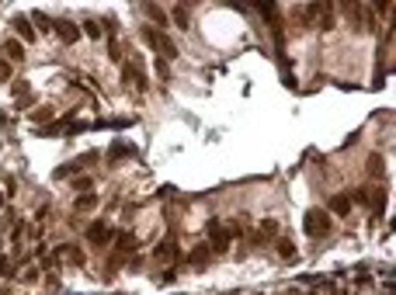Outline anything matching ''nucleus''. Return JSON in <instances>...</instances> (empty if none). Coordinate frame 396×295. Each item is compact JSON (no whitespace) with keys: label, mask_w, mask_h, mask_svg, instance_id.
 <instances>
[{"label":"nucleus","mask_w":396,"mask_h":295,"mask_svg":"<svg viewBox=\"0 0 396 295\" xmlns=\"http://www.w3.org/2000/svg\"><path fill=\"white\" fill-rule=\"evenodd\" d=\"M125 80H129V83H136L139 91H146V77L139 73L136 66H125Z\"/></svg>","instance_id":"19"},{"label":"nucleus","mask_w":396,"mask_h":295,"mask_svg":"<svg viewBox=\"0 0 396 295\" xmlns=\"http://www.w3.org/2000/svg\"><path fill=\"white\" fill-rule=\"evenodd\" d=\"M275 233H278V222H275V219H261V226H258V233L250 236V243L264 247L268 240H275Z\"/></svg>","instance_id":"5"},{"label":"nucleus","mask_w":396,"mask_h":295,"mask_svg":"<svg viewBox=\"0 0 396 295\" xmlns=\"http://www.w3.org/2000/svg\"><path fill=\"white\" fill-rule=\"evenodd\" d=\"M83 35H87V39H101L104 32H101V24L94 18H87V21H83Z\"/></svg>","instance_id":"20"},{"label":"nucleus","mask_w":396,"mask_h":295,"mask_svg":"<svg viewBox=\"0 0 396 295\" xmlns=\"http://www.w3.org/2000/svg\"><path fill=\"white\" fill-rule=\"evenodd\" d=\"M32 21H35V24H39V32H52V21L45 18V14H42V11H35V14H32Z\"/></svg>","instance_id":"23"},{"label":"nucleus","mask_w":396,"mask_h":295,"mask_svg":"<svg viewBox=\"0 0 396 295\" xmlns=\"http://www.w3.org/2000/svg\"><path fill=\"white\" fill-rule=\"evenodd\" d=\"M4 201H7V195H4V191H0V209H4Z\"/></svg>","instance_id":"30"},{"label":"nucleus","mask_w":396,"mask_h":295,"mask_svg":"<svg viewBox=\"0 0 396 295\" xmlns=\"http://www.w3.org/2000/svg\"><path fill=\"white\" fill-rule=\"evenodd\" d=\"M52 32H56V35H60V42H66V45L80 42V28L73 24V21H52Z\"/></svg>","instance_id":"4"},{"label":"nucleus","mask_w":396,"mask_h":295,"mask_svg":"<svg viewBox=\"0 0 396 295\" xmlns=\"http://www.w3.org/2000/svg\"><path fill=\"white\" fill-rule=\"evenodd\" d=\"M386 201H389V198H386V188L369 191V205H372V212H376V216H382V212H386Z\"/></svg>","instance_id":"13"},{"label":"nucleus","mask_w":396,"mask_h":295,"mask_svg":"<svg viewBox=\"0 0 396 295\" xmlns=\"http://www.w3.org/2000/svg\"><path fill=\"white\" fill-rule=\"evenodd\" d=\"M125 157H136V146H132V142H125V139L111 142V150H108V160H111V163H119V160H125Z\"/></svg>","instance_id":"7"},{"label":"nucleus","mask_w":396,"mask_h":295,"mask_svg":"<svg viewBox=\"0 0 396 295\" xmlns=\"http://www.w3.org/2000/svg\"><path fill=\"white\" fill-rule=\"evenodd\" d=\"M132 247H139V236L136 233H119L115 236V254H129V250H132Z\"/></svg>","instance_id":"10"},{"label":"nucleus","mask_w":396,"mask_h":295,"mask_svg":"<svg viewBox=\"0 0 396 295\" xmlns=\"http://www.w3.org/2000/svg\"><path fill=\"white\" fill-rule=\"evenodd\" d=\"M171 18H174L178 28H188V7H174V11H171Z\"/></svg>","instance_id":"21"},{"label":"nucleus","mask_w":396,"mask_h":295,"mask_svg":"<svg viewBox=\"0 0 396 295\" xmlns=\"http://www.w3.org/2000/svg\"><path fill=\"white\" fill-rule=\"evenodd\" d=\"M73 209H77V212H94V209H98V195H77Z\"/></svg>","instance_id":"16"},{"label":"nucleus","mask_w":396,"mask_h":295,"mask_svg":"<svg viewBox=\"0 0 396 295\" xmlns=\"http://www.w3.org/2000/svg\"><path fill=\"white\" fill-rule=\"evenodd\" d=\"M209 257H212V250H209L205 243H198L195 250H191V257H188V264H195V268H205V264H209Z\"/></svg>","instance_id":"14"},{"label":"nucleus","mask_w":396,"mask_h":295,"mask_svg":"<svg viewBox=\"0 0 396 295\" xmlns=\"http://www.w3.org/2000/svg\"><path fill=\"white\" fill-rule=\"evenodd\" d=\"M157 77H160V80L171 77V66H167V59H157Z\"/></svg>","instance_id":"26"},{"label":"nucleus","mask_w":396,"mask_h":295,"mask_svg":"<svg viewBox=\"0 0 396 295\" xmlns=\"http://www.w3.org/2000/svg\"><path fill=\"white\" fill-rule=\"evenodd\" d=\"M14 32H18L21 39H24V45H32L35 42V28H32V18H24V14H14Z\"/></svg>","instance_id":"6"},{"label":"nucleus","mask_w":396,"mask_h":295,"mask_svg":"<svg viewBox=\"0 0 396 295\" xmlns=\"http://www.w3.org/2000/svg\"><path fill=\"white\" fill-rule=\"evenodd\" d=\"M146 14H150L153 21H160V24H167V14H163L160 7H153V4H146Z\"/></svg>","instance_id":"25"},{"label":"nucleus","mask_w":396,"mask_h":295,"mask_svg":"<svg viewBox=\"0 0 396 295\" xmlns=\"http://www.w3.org/2000/svg\"><path fill=\"white\" fill-rule=\"evenodd\" d=\"M153 257H157V260H163V264H171V260L178 257V243H174V240H160L157 250H153Z\"/></svg>","instance_id":"9"},{"label":"nucleus","mask_w":396,"mask_h":295,"mask_svg":"<svg viewBox=\"0 0 396 295\" xmlns=\"http://www.w3.org/2000/svg\"><path fill=\"white\" fill-rule=\"evenodd\" d=\"M4 52H7V63H21V59H24V45H21V42H4Z\"/></svg>","instance_id":"15"},{"label":"nucleus","mask_w":396,"mask_h":295,"mask_svg":"<svg viewBox=\"0 0 396 295\" xmlns=\"http://www.w3.org/2000/svg\"><path fill=\"white\" fill-rule=\"evenodd\" d=\"M327 212H334V216H348L351 212V198H348V191H341V195L330 198V209Z\"/></svg>","instance_id":"11"},{"label":"nucleus","mask_w":396,"mask_h":295,"mask_svg":"<svg viewBox=\"0 0 396 295\" xmlns=\"http://www.w3.org/2000/svg\"><path fill=\"white\" fill-rule=\"evenodd\" d=\"M320 11H323V4H306V7H299L296 14H299V21H302V24H317Z\"/></svg>","instance_id":"12"},{"label":"nucleus","mask_w":396,"mask_h":295,"mask_svg":"<svg viewBox=\"0 0 396 295\" xmlns=\"http://www.w3.org/2000/svg\"><path fill=\"white\" fill-rule=\"evenodd\" d=\"M278 257L281 260H296V243L292 240H278Z\"/></svg>","instance_id":"17"},{"label":"nucleus","mask_w":396,"mask_h":295,"mask_svg":"<svg viewBox=\"0 0 396 295\" xmlns=\"http://www.w3.org/2000/svg\"><path fill=\"white\" fill-rule=\"evenodd\" d=\"M369 174H372V177H382V157H379V153H372V157H369Z\"/></svg>","instance_id":"22"},{"label":"nucleus","mask_w":396,"mask_h":295,"mask_svg":"<svg viewBox=\"0 0 396 295\" xmlns=\"http://www.w3.org/2000/svg\"><path fill=\"white\" fill-rule=\"evenodd\" d=\"M73 188L83 191V195H91V191H94V181H91V177H77V181H73Z\"/></svg>","instance_id":"24"},{"label":"nucleus","mask_w":396,"mask_h":295,"mask_svg":"<svg viewBox=\"0 0 396 295\" xmlns=\"http://www.w3.org/2000/svg\"><path fill=\"white\" fill-rule=\"evenodd\" d=\"M171 281H178V275H174V271H163V275H160V285H171Z\"/></svg>","instance_id":"29"},{"label":"nucleus","mask_w":396,"mask_h":295,"mask_svg":"<svg viewBox=\"0 0 396 295\" xmlns=\"http://www.w3.org/2000/svg\"><path fill=\"white\" fill-rule=\"evenodd\" d=\"M302 229H306V236H327L330 233V212L327 209H309L306 216H302Z\"/></svg>","instance_id":"1"},{"label":"nucleus","mask_w":396,"mask_h":295,"mask_svg":"<svg viewBox=\"0 0 396 295\" xmlns=\"http://www.w3.org/2000/svg\"><path fill=\"white\" fill-rule=\"evenodd\" d=\"M108 52H111V59L119 63V59H122V45H119V42H115V39H111V42H108Z\"/></svg>","instance_id":"27"},{"label":"nucleus","mask_w":396,"mask_h":295,"mask_svg":"<svg viewBox=\"0 0 396 295\" xmlns=\"http://www.w3.org/2000/svg\"><path fill=\"white\" fill-rule=\"evenodd\" d=\"M157 49H160V52H163V59H174V56H178V45H174V42L167 39V35H160Z\"/></svg>","instance_id":"18"},{"label":"nucleus","mask_w":396,"mask_h":295,"mask_svg":"<svg viewBox=\"0 0 396 295\" xmlns=\"http://www.w3.org/2000/svg\"><path fill=\"white\" fill-rule=\"evenodd\" d=\"M56 257H60V260H70V264H77V268H83V260H87V257L80 254V247H73V243H63L60 250H56Z\"/></svg>","instance_id":"8"},{"label":"nucleus","mask_w":396,"mask_h":295,"mask_svg":"<svg viewBox=\"0 0 396 295\" xmlns=\"http://www.w3.org/2000/svg\"><path fill=\"white\" fill-rule=\"evenodd\" d=\"M4 80H11V63H7V59H0V83H4Z\"/></svg>","instance_id":"28"},{"label":"nucleus","mask_w":396,"mask_h":295,"mask_svg":"<svg viewBox=\"0 0 396 295\" xmlns=\"http://www.w3.org/2000/svg\"><path fill=\"white\" fill-rule=\"evenodd\" d=\"M209 240H212V254H226L230 250V229H226V222H219V219H209Z\"/></svg>","instance_id":"2"},{"label":"nucleus","mask_w":396,"mask_h":295,"mask_svg":"<svg viewBox=\"0 0 396 295\" xmlns=\"http://www.w3.org/2000/svg\"><path fill=\"white\" fill-rule=\"evenodd\" d=\"M115 240V229L108 226V222H91L87 226V243H94V247H108Z\"/></svg>","instance_id":"3"}]
</instances>
